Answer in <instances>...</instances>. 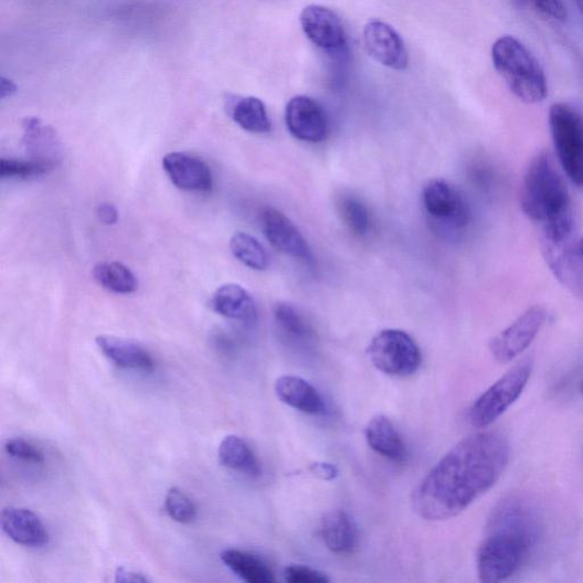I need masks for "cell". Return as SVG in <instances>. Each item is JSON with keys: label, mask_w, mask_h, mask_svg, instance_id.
Masks as SVG:
<instances>
[{"label": "cell", "mask_w": 583, "mask_h": 583, "mask_svg": "<svg viewBox=\"0 0 583 583\" xmlns=\"http://www.w3.org/2000/svg\"><path fill=\"white\" fill-rule=\"evenodd\" d=\"M509 458V444L500 432L486 431L465 437L414 490V512L431 522L456 518L496 486Z\"/></svg>", "instance_id": "1"}, {"label": "cell", "mask_w": 583, "mask_h": 583, "mask_svg": "<svg viewBox=\"0 0 583 583\" xmlns=\"http://www.w3.org/2000/svg\"><path fill=\"white\" fill-rule=\"evenodd\" d=\"M542 529L538 508L528 497L513 494L501 499L492 509L479 547L480 581L502 582L521 571L534 553Z\"/></svg>", "instance_id": "2"}, {"label": "cell", "mask_w": 583, "mask_h": 583, "mask_svg": "<svg viewBox=\"0 0 583 583\" xmlns=\"http://www.w3.org/2000/svg\"><path fill=\"white\" fill-rule=\"evenodd\" d=\"M520 201L524 214L542 226L572 215L568 188L549 153H539L531 160Z\"/></svg>", "instance_id": "3"}, {"label": "cell", "mask_w": 583, "mask_h": 583, "mask_svg": "<svg viewBox=\"0 0 583 583\" xmlns=\"http://www.w3.org/2000/svg\"><path fill=\"white\" fill-rule=\"evenodd\" d=\"M491 59L508 89L527 104L543 102L549 83L539 61L513 35H502L491 49Z\"/></svg>", "instance_id": "4"}, {"label": "cell", "mask_w": 583, "mask_h": 583, "mask_svg": "<svg viewBox=\"0 0 583 583\" xmlns=\"http://www.w3.org/2000/svg\"><path fill=\"white\" fill-rule=\"evenodd\" d=\"M532 368V360L527 358L486 390L474 401L468 413L469 423L486 428L512 407L527 388Z\"/></svg>", "instance_id": "5"}, {"label": "cell", "mask_w": 583, "mask_h": 583, "mask_svg": "<svg viewBox=\"0 0 583 583\" xmlns=\"http://www.w3.org/2000/svg\"><path fill=\"white\" fill-rule=\"evenodd\" d=\"M549 120L563 170L573 184L583 188V118L570 105L556 103L550 109Z\"/></svg>", "instance_id": "6"}, {"label": "cell", "mask_w": 583, "mask_h": 583, "mask_svg": "<svg viewBox=\"0 0 583 583\" xmlns=\"http://www.w3.org/2000/svg\"><path fill=\"white\" fill-rule=\"evenodd\" d=\"M369 357L374 368L394 378L414 375L422 364V352L414 339L404 331L384 330L378 333L370 347Z\"/></svg>", "instance_id": "7"}, {"label": "cell", "mask_w": 583, "mask_h": 583, "mask_svg": "<svg viewBox=\"0 0 583 583\" xmlns=\"http://www.w3.org/2000/svg\"><path fill=\"white\" fill-rule=\"evenodd\" d=\"M422 202L431 222L443 230L457 232L469 223L470 211L465 198L446 180H431L423 190Z\"/></svg>", "instance_id": "8"}, {"label": "cell", "mask_w": 583, "mask_h": 583, "mask_svg": "<svg viewBox=\"0 0 583 583\" xmlns=\"http://www.w3.org/2000/svg\"><path fill=\"white\" fill-rule=\"evenodd\" d=\"M300 23L307 39L332 56L348 55V41L340 18L330 9L309 6L301 12Z\"/></svg>", "instance_id": "9"}, {"label": "cell", "mask_w": 583, "mask_h": 583, "mask_svg": "<svg viewBox=\"0 0 583 583\" xmlns=\"http://www.w3.org/2000/svg\"><path fill=\"white\" fill-rule=\"evenodd\" d=\"M545 310L540 306L529 308L506 330L490 342V351L499 363H508L523 353L539 335L544 321Z\"/></svg>", "instance_id": "10"}, {"label": "cell", "mask_w": 583, "mask_h": 583, "mask_svg": "<svg viewBox=\"0 0 583 583\" xmlns=\"http://www.w3.org/2000/svg\"><path fill=\"white\" fill-rule=\"evenodd\" d=\"M547 264L558 280L576 298L583 299V253L573 236L560 242L543 241Z\"/></svg>", "instance_id": "11"}, {"label": "cell", "mask_w": 583, "mask_h": 583, "mask_svg": "<svg viewBox=\"0 0 583 583\" xmlns=\"http://www.w3.org/2000/svg\"><path fill=\"white\" fill-rule=\"evenodd\" d=\"M363 42L369 54L381 65L395 71L407 68L410 56L406 44L392 25L371 21L363 29Z\"/></svg>", "instance_id": "12"}, {"label": "cell", "mask_w": 583, "mask_h": 583, "mask_svg": "<svg viewBox=\"0 0 583 583\" xmlns=\"http://www.w3.org/2000/svg\"><path fill=\"white\" fill-rule=\"evenodd\" d=\"M263 232L277 251L289 257L311 263L310 246L299 229L288 216L275 208H266L262 213Z\"/></svg>", "instance_id": "13"}, {"label": "cell", "mask_w": 583, "mask_h": 583, "mask_svg": "<svg viewBox=\"0 0 583 583\" xmlns=\"http://www.w3.org/2000/svg\"><path fill=\"white\" fill-rule=\"evenodd\" d=\"M285 123L295 138L307 142H320L328 134V121L322 107L308 96H296L286 105Z\"/></svg>", "instance_id": "14"}, {"label": "cell", "mask_w": 583, "mask_h": 583, "mask_svg": "<svg viewBox=\"0 0 583 583\" xmlns=\"http://www.w3.org/2000/svg\"><path fill=\"white\" fill-rule=\"evenodd\" d=\"M162 167L172 184L179 190L205 193L212 189L211 169L198 157L172 152L162 159Z\"/></svg>", "instance_id": "15"}, {"label": "cell", "mask_w": 583, "mask_h": 583, "mask_svg": "<svg viewBox=\"0 0 583 583\" xmlns=\"http://www.w3.org/2000/svg\"><path fill=\"white\" fill-rule=\"evenodd\" d=\"M4 533L14 542L41 549L49 544L50 533L43 521L31 510L20 507H8L0 517Z\"/></svg>", "instance_id": "16"}, {"label": "cell", "mask_w": 583, "mask_h": 583, "mask_svg": "<svg viewBox=\"0 0 583 583\" xmlns=\"http://www.w3.org/2000/svg\"><path fill=\"white\" fill-rule=\"evenodd\" d=\"M96 344L102 353L116 367L144 373H152L156 368L151 353L135 341L114 337L99 336Z\"/></svg>", "instance_id": "17"}, {"label": "cell", "mask_w": 583, "mask_h": 583, "mask_svg": "<svg viewBox=\"0 0 583 583\" xmlns=\"http://www.w3.org/2000/svg\"><path fill=\"white\" fill-rule=\"evenodd\" d=\"M275 393L283 404L300 413L318 416L326 412L319 391L301 378L286 375L277 379Z\"/></svg>", "instance_id": "18"}, {"label": "cell", "mask_w": 583, "mask_h": 583, "mask_svg": "<svg viewBox=\"0 0 583 583\" xmlns=\"http://www.w3.org/2000/svg\"><path fill=\"white\" fill-rule=\"evenodd\" d=\"M211 308L227 319L252 324L257 320V306L241 285L230 283L218 287L211 299Z\"/></svg>", "instance_id": "19"}, {"label": "cell", "mask_w": 583, "mask_h": 583, "mask_svg": "<svg viewBox=\"0 0 583 583\" xmlns=\"http://www.w3.org/2000/svg\"><path fill=\"white\" fill-rule=\"evenodd\" d=\"M22 128V142L30 159L55 168L61 153L56 132L39 118H25Z\"/></svg>", "instance_id": "20"}, {"label": "cell", "mask_w": 583, "mask_h": 583, "mask_svg": "<svg viewBox=\"0 0 583 583\" xmlns=\"http://www.w3.org/2000/svg\"><path fill=\"white\" fill-rule=\"evenodd\" d=\"M274 320L280 338L290 347L308 350L316 343V333L305 316L286 303L274 307Z\"/></svg>", "instance_id": "21"}, {"label": "cell", "mask_w": 583, "mask_h": 583, "mask_svg": "<svg viewBox=\"0 0 583 583\" xmlns=\"http://www.w3.org/2000/svg\"><path fill=\"white\" fill-rule=\"evenodd\" d=\"M364 436L372 451L396 463L407 460V448L394 424L385 416L373 417L364 430Z\"/></svg>", "instance_id": "22"}, {"label": "cell", "mask_w": 583, "mask_h": 583, "mask_svg": "<svg viewBox=\"0 0 583 583\" xmlns=\"http://www.w3.org/2000/svg\"><path fill=\"white\" fill-rule=\"evenodd\" d=\"M321 538L327 547L335 554H352L358 547V531L344 510H332L327 513L320 527Z\"/></svg>", "instance_id": "23"}, {"label": "cell", "mask_w": 583, "mask_h": 583, "mask_svg": "<svg viewBox=\"0 0 583 583\" xmlns=\"http://www.w3.org/2000/svg\"><path fill=\"white\" fill-rule=\"evenodd\" d=\"M218 458L230 469L240 471L244 476L257 479L262 477L263 467L250 446L237 435H227L219 445Z\"/></svg>", "instance_id": "24"}, {"label": "cell", "mask_w": 583, "mask_h": 583, "mask_svg": "<svg viewBox=\"0 0 583 583\" xmlns=\"http://www.w3.org/2000/svg\"><path fill=\"white\" fill-rule=\"evenodd\" d=\"M229 114L245 131L267 134L272 130L266 105L257 97H233L229 100Z\"/></svg>", "instance_id": "25"}, {"label": "cell", "mask_w": 583, "mask_h": 583, "mask_svg": "<svg viewBox=\"0 0 583 583\" xmlns=\"http://www.w3.org/2000/svg\"><path fill=\"white\" fill-rule=\"evenodd\" d=\"M221 560L245 582L272 583L276 580L269 565L253 554L239 550H226L221 554Z\"/></svg>", "instance_id": "26"}, {"label": "cell", "mask_w": 583, "mask_h": 583, "mask_svg": "<svg viewBox=\"0 0 583 583\" xmlns=\"http://www.w3.org/2000/svg\"><path fill=\"white\" fill-rule=\"evenodd\" d=\"M95 280L116 295H131L138 288L135 274L121 263H100L93 269Z\"/></svg>", "instance_id": "27"}, {"label": "cell", "mask_w": 583, "mask_h": 583, "mask_svg": "<svg viewBox=\"0 0 583 583\" xmlns=\"http://www.w3.org/2000/svg\"><path fill=\"white\" fill-rule=\"evenodd\" d=\"M234 257L244 266L263 272L269 266V257L264 245L247 233H236L231 240Z\"/></svg>", "instance_id": "28"}, {"label": "cell", "mask_w": 583, "mask_h": 583, "mask_svg": "<svg viewBox=\"0 0 583 583\" xmlns=\"http://www.w3.org/2000/svg\"><path fill=\"white\" fill-rule=\"evenodd\" d=\"M341 212L348 229L357 236H367L372 227V215L361 200L349 197L342 200Z\"/></svg>", "instance_id": "29"}, {"label": "cell", "mask_w": 583, "mask_h": 583, "mask_svg": "<svg viewBox=\"0 0 583 583\" xmlns=\"http://www.w3.org/2000/svg\"><path fill=\"white\" fill-rule=\"evenodd\" d=\"M165 507L168 516L178 523L190 524L198 518L194 502L178 488L168 490Z\"/></svg>", "instance_id": "30"}, {"label": "cell", "mask_w": 583, "mask_h": 583, "mask_svg": "<svg viewBox=\"0 0 583 583\" xmlns=\"http://www.w3.org/2000/svg\"><path fill=\"white\" fill-rule=\"evenodd\" d=\"M54 167L34 160L6 159L0 160V178L28 179L51 172Z\"/></svg>", "instance_id": "31"}, {"label": "cell", "mask_w": 583, "mask_h": 583, "mask_svg": "<svg viewBox=\"0 0 583 583\" xmlns=\"http://www.w3.org/2000/svg\"><path fill=\"white\" fill-rule=\"evenodd\" d=\"M6 452L13 458L34 464H42L45 460L44 454L40 448L23 439L9 441L6 444Z\"/></svg>", "instance_id": "32"}, {"label": "cell", "mask_w": 583, "mask_h": 583, "mask_svg": "<svg viewBox=\"0 0 583 583\" xmlns=\"http://www.w3.org/2000/svg\"><path fill=\"white\" fill-rule=\"evenodd\" d=\"M284 577L289 583H328L331 581L325 573L304 565L287 566Z\"/></svg>", "instance_id": "33"}, {"label": "cell", "mask_w": 583, "mask_h": 583, "mask_svg": "<svg viewBox=\"0 0 583 583\" xmlns=\"http://www.w3.org/2000/svg\"><path fill=\"white\" fill-rule=\"evenodd\" d=\"M533 6L544 15L564 22L568 18L566 9L561 0H531Z\"/></svg>", "instance_id": "34"}, {"label": "cell", "mask_w": 583, "mask_h": 583, "mask_svg": "<svg viewBox=\"0 0 583 583\" xmlns=\"http://www.w3.org/2000/svg\"><path fill=\"white\" fill-rule=\"evenodd\" d=\"M98 221L105 226H115L119 222L118 209L108 202L100 203L96 209Z\"/></svg>", "instance_id": "35"}, {"label": "cell", "mask_w": 583, "mask_h": 583, "mask_svg": "<svg viewBox=\"0 0 583 583\" xmlns=\"http://www.w3.org/2000/svg\"><path fill=\"white\" fill-rule=\"evenodd\" d=\"M310 470L321 480L332 481L339 476L338 468L330 463H315L310 466Z\"/></svg>", "instance_id": "36"}, {"label": "cell", "mask_w": 583, "mask_h": 583, "mask_svg": "<svg viewBox=\"0 0 583 583\" xmlns=\"http://www.w3.org/2000/svg\"><path fill=\"white\" fill-rule=\"evenodd\" d=\"M116 581L120 583H127V582L144 583V582H150L151 580L141 573L131 571L126 568H118L116 571Z\"/></svg>", "instance_id": "37"}, {"label": "cell", "mask_w": 583, "mask_h": 583, "mask_svg": "<svg viewBox=\"0 0 583 583\" xmlns=\"http://www.w3.org/2000/svg\"><path fill=\"white\" fill-rule=\"evenodd\" d=\"M17 91L18 87L12 81L6 77L0 81V98L6 99L7 97H10L15 94Z\"/></svg>", "instance_id": "38"}, {"label": "cell", "mask_w": 583, "mask_h": 583, "mask_svg": "<svg viewBox=\"0 0 583 583\" xmlns=\"http://www.w3.org/2000/svg\"><path fill=\"white\" fill-rule=\"evenodd\" d=\"M579 11L583 14V0H574Z\"/></svg>", "instance_id": "39"}, {"label": "cell", "mask_w": 583, "mask_h": 583, "mask_svg": "<svg viewBox=\"0 0 583 583\" xmlns=\"http://www.w3.org/2000/svg\"><path fill=\"white\" fill-rule=\"evenodd\" d=\"M579 390H580V393L583 395V380L580 383Z\"/></svg>", "instance_id": "40"}, {"label": "cell", "mask_w": 583, "mask_h": 583, "mask_svg": "<svg viewBox=\"0 0 583 583\" xmlns=\"http://www.w3.org/2000/svg\"><path fill=\"white\" fill-rule=\"evenodd\" d=\"M580 247H581V251L583 253V239L580 241Z\"/></svg>", "instance_id": "41"}]
</instances>
